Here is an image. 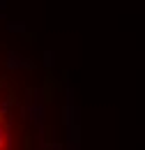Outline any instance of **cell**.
I'll list each match as a JSON object with an SVG mask.
<instances>
[{"instance_id":"1","label":"cell","mask_w":145,"mask_h":150,"mask_svg":"<svg viewBox=\"0 0 145 150\" xmlns=\"http://www.w3.org/2000/svg\"><path fill=\"white\" fill-rule=\"evenodd\" d=\"M0 150H78L69 79L35 33L0 19Z\"/></svg>"}]
</instances>
